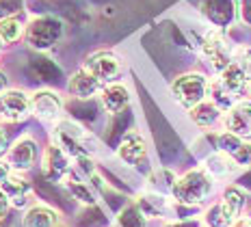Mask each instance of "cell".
Segmentation results:
<instances>
[{"label":"cell","mask_w":251,"mask_h":227,"mask_svg":"<svg viewBox=\"0 0 251 227\" xmlns=\"http://www.w3.org/2000/svg\"><path fill=\"white\" fill-rule=\"evenodd\" d=\"M63 37V22L52 15H41L35 18L33 22L26 26V41L33 50L44 52L50 50L54 44H59Z\"/></svg>","instance_id":"3"},{"label":"cell","mask_w":251,"mask_h":227,"mask_svg":"<svg viewBox=\"0 0 251 227\" xmlns=\"http://www.w3.org/2000/svg\"><path fill=\"white\" fill-rule=\"evenodd\" d=\"M67 191L74 199H78L82 205H96V193H93V188L89 186L87 182H80V179H67L65 182Z\"/></svg>","instance_id":"23"},{"label":"cell","mask_w":251,"mask_h":227,"mask_svg":"<svg viewBox=\"0 0 251 227\" xmlns=\"http://www.w3.org/2000/svg\"><path fill=\"white\" fill-rule=\"evenodd\" d=\"M24 227H56L59 225V214L48 205H33L22 216Z\"/></svg>","instance_id":"16"},{"label":"cell","mask_w":251,"mask_h":227,"mask_svg":"<svg viewBox=\"0 0 251 227\" xmlns=\"http://www.w3.org/2000/svg\"><path fill=\"white\" fill-rule=\"evenodd\" d=\"M137 205L141 208V212L145 214V219H156V216H163L167 212V199L163 197V193H145L137 199Z\"/></svg>","instance_id":"20"},{"label":"cell","mask_w":251,"mask_h":227,"mask_svg":"<svg viewBox=\"0 0 251 227\" xmlns=\"http://www.w3.org/2000/svg\"><path fill=\"white\" fill-rule=\"evenodd\" d=\"M229 227H251V219H243V216H238V219L234 221Z\"/></svg>","instance_id":"35"},{"label":"cell","mask_w":251,"mask_h":227,"mask_svg":"<svg viewBox=\"0 0 251 227\" xmlns=\"http://www.w3.org/2000/svg\"><path fill=\"white\" fill-rule=\"evenodd\" d=\"M30 70L46 82H56L61 78V70L50 59H46V56H35V59L30 61Z\"/></svg>","instance_id":"22"},{"label":"cell","mask_w":251,"mask_h":227,"mask_svg":"<svg viewBox=\"0 0 251 227\" xmlns=\"http://www.w3.org/2000/svg\"><path fill=\"white\" fill-rule=\"evenodd\" d=\"M236 167L238 165L234 162V158L229 154H226V151H217V154H212V156L206 158V171L210 173L214 179L229 177Z\"/></svg>","instance_id":"19"},{"label":"cell","mask_w":251,"mask_h":227,"mask_svg":"<svg viewBox=\"0 0 251 227\" xmlns=\"http://www.w3.org/2000/svg\"><path fill=\"white\" fill-rule=\"evenodd\" d=\"M100 102H102V108L106 110L108 115H119L130 104L128 87H124V84H119V82L106 84L100 91Z\"/></svg>","instance_id":"13"},{"label":"cell","mask_w":251,"mask_h":227,"mask_svg":"<svg viewBox=\"0 0 251 227\" xmlns=\"http://www.w3.org/2000/svg\"><path fill=\"white\" fill-rule=\"evenodd\" d=\"M234 158V162H236L238 167H245V165H251V143H249V139H245V143L243 147L236 151V154L232 156Z\"/></svg>","instance_id":"31"},{"label":"cell","mask_w":251,"mask_h":227,"mask_svg":"<svg viewBox=\"0 0 251 227\" xmlns=\"http://www.w3.org/2000/svg\"><path fill=\"white\" fill-rule=\"evenodd\" d=\"M221 113L223 110L217 106L214 102H200L197 106L188 108V117H191V121L195 126H200V128H210V126H214L219 119H221Z\"/></svg>","instance_id":"17"},{"label":"cell","mask_w":251,"mask_h":227,"mask_svg":"<svg viewBox=\"0 0 251 227\" xmlns=\"http://www.w3.org/2000/svg\"><path fill=\"white\" fill-rule=\"evenodd\" d=\"M0 188L7 193V197H9V202H11L13 208H22V205H26V202H28L30 184L26 182L24 177L13 176V173H11V177H9Z\"/></svg>","instance_id":"18"},{"label":"cell","mask_w":251,"mask_h":227,"mask_svg":"<svg viewBox=\"0 0 251 227\" xmlns=\"http://www.w3.org/2000/svg\"><path fill=\"white\" fill-rule=\"evenodd\" d=\"M11 169L13 167L9 165V160H0V186H2V184L11 177Z\"/></svg>","instance_id":"33"},{"label":"cell","mask_w":251,"mask_h":227,"mask_svg":"<svg viewBox=\"0 0 251 227\" xmlns=\"http://www.w3.org/2000/svg\"><path fill=\"white\" fill-rule=\"evenodd\" d=\"M9 208H11V202H9V197H7V193L0 188V221L7 216V212H9Z\"/></svg>","instance_id":"32"},{"label":"cell","mask_w":251,"mask_h":227,"mask_svg":"<svg viewBox=\"0 0 251 227\" xmlns=\"http://www.w3.org/2000/svg\"><path fill=\"white\" fill-rule=\"evenodd\" d=\"M219 80H221L223 87H226L229 93H234L236 98H238V96H243V93L249 89V78H247V74L240 70V67H238L234 61L229 63L226 70L221 72Z\"/></svg>","instance_id":"15"},{"label":"cell","mask_w":251,"mask_h":227,"mask_svg":"<svg viewBox=\"0 0 251 227\" xmlns=\"http://www.w3.org/2000/svg\"><path fill=\"white\" fill-rule=\"evenodd\" d=\"M145 156H148V141H145L137 130L128 132L117 147V158L124 162V165L137 167Z\"/></svg>","instance_id":"9"},{"label":"cell","mask_w":251,"mask_h":227,"mask_svg":"<svg viewBox=\"0 0 251 227\" xmlns=\"http://www.w3.org/2000/svg\"><path fill=\"white\" fill-rule=\"evenodd\" d=\"M63 110V102L54 91H35L30 96V115H35L41 121H59Z\"/></svg>","instance_id":"8"},{"label":"cell","mask_w":251,"mask_h":227,"mask_svg":"<svg viewBox=\"0 0 251 227\" xmlns=\"http://www.w3.org/2000/svg\"><path fill=\"white\" fill-rule=\"evenodd\" d=\"M221 203H223V208H226V212L232 216L234 221H236L238 216L243 214L247 199H245V193L240 191L238 186H227V188H226V193H223Z\"/></svg>","instance_id":"21"},{"label":"cell","mask_w":251,"mask_h":227,"mask_svg":"<svg viewBox=\"0 0 251 227\" xmlns=\"http://www.w3.org/2000/svg\"><path fill=\"white\" fill-rule=\"evenodd\" d=\"M214 191V177L203 169H191L176 179L171 197L180 205H200Z\"/></svg>","instance_id":"1"},{"label":"cell","mask_w":251,"mask_h":227,"mask_svg":"<svg viewBox=\"0 0 251 227\" xmlns=\"http://www.w3.org/2000/svg\"><path fill=\"white\" fill-rule=\"evenodd\" d=\"M226 130L238 134L240 139H251V102H236L223 117Z\"/></svg>","instance_id":"11"},{"label":"cell","mask_w":251,"mask_h":227,"mask_svg":"<svg viewBox=\"0 0 251 227\" xmlns=\"http://www.w3.org/2000/svg\"><path fill=\"white\" fill-rule=\"evenodd\" d=\"M0 50H2V39H0Z\"/></svg>","instance_id":"39"},{"label":"cell","mask_w":251,"mask_h":227,"mask_svg":"<svg viewBox=\"0 0 251 227\" xmlns=\"http://www.w3.org/2000/svg\"><path fill=\"white\" fill-rule=\"evenodd\" d=\"M63 147L56 145H48L44 151V173L46 177L52 179V182H67L72 173V165H70V158Z\"/></svg>","instance_id":"6"},{"label":"cell","mask_w":251,"mask_h":227,"mask_svg":"<svg viewBox=\"0 0 251 227\" xmlns=\"http://www.w3.org/2000/svg\"><path fill=\"white\" fill-rule=\"evenodd\" d=\"M24 0H0V20L2 18H15L22 11Z\"/></svg>","instance_id":"29"},{"label":"cell","mask_w":251,"mask_h":227,"mask_svg":"<svg viewBox=\"0 0 251 227\" xmlns=\"http://www.w3.org/2000/svg\"><path fill=\"white\" fill-rule=\"evenodd\" d=\"M167 227H201V221L200 219H182V221H174Z\"/></svg>","instance_id":"34"},{"label":"cell","mask_w":251,"mask_h":227,"mask_svg":"<svg viewBox=\"0 0 251 227\" xmlns=\"http://www.w3.org/2000/svg\"><path fill=\"white\" fill-rule=\"evenodd\" d=\"M201 52L208 61L212 63V67L221 74L226 67L232 63V54H229V46L219 30H210L206 37H203L201 44Z\"/></svg>","instance_id":"7"},{"label":"cell","mask_w":251,"mask_h":227,"mask_svg":"<svg viewBox=\"0 0 251 227\" xmlns=\"http://www.w3.org/2000/svg\"><path fill=\"white\" fill-rule=\"evenodd\" d=\"M234 63L247 74V78L251 80V48H238L234 54Z\"/></svg>","instance_id":"30"},{"label":"cell","mask_w":251,"mask_h":227,"mask_svg":"<svg viewBox=\"0 0 251 227\" xmlns=\"http://www.w3.org/2000/svg\"><path fill=\"white\" fill-rule=\"evenodd\" d=\"M247 91H249V93H251V80H249V89H247Z\"/></svg>","instance_id":"38"},{"label":"cell","mask_w":251,"mask_h":227,"mask_svg":"<svg viewBox=\"0 0 251 227\" xmlns=\"http://www.w3.org/2000/svg\"><path fill=\"white\" fill-rule=\"evenodd\" d=\"M24 35V24L18 18H2L0 20V39L2 44H15Z\"/></svg>","instance_id":"24"},{"label":"cell","mask_w":251,"mask_h":227,"mask_svg":"<svg viewBox=\"0 0 251 227\" xmlns=\"http://www.w3.org/2000/svg\"><path fill=\"white\" fill-rule=\"evenodd\" d=\"M243 143H245V139H240L238 134H234V132H229V130L221 132V134L217 136V147H219V151H226V154H229V156L236 154L240 147H243Z\"/></svg>","instance_id":"28"},{"label":"cell","mask_w":251,"mask_h":227,"mask_svg":"<svg viewBox=\"0 0 251 227\" xmlns=\"http://www.w3.org/2000/svg\"><path fill=\"white\" fill-rule=\"evenodd\" d=\"M208 91H210V98H212V102L217 104L219 108L223 110V113H227L229 108L234 106V104H236V96H234V93H229L226 87H223L221 84V80H214L210 87H208Z\"/></svg>","instance_id":"25"},{"label":"cell","mask_w":251,"mask_h":227,"mask_svg":"<svg viewBox=\"0 0 251 227\" xmlns=\"http://www.w3.org/2000/svg\"><path fill=\"white\" fill-rule=\"evenodd\" d=\"M104 89V84L93 76L91 72H87L85 67H80L70 80V93L78 100H91L96 98Z\"/></svg>","instance_id":"12"},{"label":"cell","mask_w":251,"mask_h":227,"mask_svg":"<svg viewBox=\"0 0 251 227\" xmlns=\"http://www.w3.org/2000/svg\"><path fill=\"white\" fill-rule=\"evenodd\" d=\"M203 223H206L208 227H229L234 223V219L226 212V208H223V203H214L208 208L206 216H203Z\"/></svg>","instance_id":"27"},{"label":"cell","mask_w":251,"mask_h":227,"mask_svg":"<svg viewBox=\"0 0 251 227\" xmlns=\"http://www.w3.org/2000/svg\"><path fill=\"white\" fill-rule=\"evenodd\" d=\"M249 219H251V216H249Z\"/></svg>","instance_id":"40"},{"label":"cell","mask_w":251,"mask_h":227,"mask_svg":"<svg viewBox=\"0 0 251 227\" xmlns=\"http://www.w3.org/2000/svg\"><path fill=\"white\" fill-rule=\"evenodd\" d=\"M208 80L206 76L197 72H188V74H182L177 76L174 82H171V96L180 106L184 108H193L197 106L200 102H203L208 96Z\"/></svg>","instance_id":"2"},{"label":"cell","mask_w":251,"mask_h":227,"mask_svg":"<svg viewBox=\"0 0 251 227\" xmlns=\"http://www.w3.org/2000/svg\"><path fill=\"white\" fill-rule=\"evenodd\" d=\"M117 227H145V214L137 203L126 205L117 214Z\"/></svg>","instance_id":"26"},{"label":"cell","mask_w":251,"mask_h":227,"mask_svg":"<svg viewBox=\"0 0 251 227\" xmlns=\"http://www.w3.org/2000/svg\"><path fill=\"white\" fill-rule=\"evenodd\" d=\"M7 84H9V78L4 72H0V96H2L4 91H7Z\"/></svg>","instance_id":"36"},{"label":"cell","mask_w":251,"mask_h":227,"mask_svg":"<svg viewBox=\"0 0 251 227\" xmlns=\"http://www.w3.org/2000/svg\"><path fill=\"white\" fill-rule=\"evenodd\" d=\"M203 13L214 26H227L234 18V2L232 0H206L203 2Z\"/></svg>","instance_id":"14"},{"label":"cell","mask_w":251,"mask_h":227,"mask_svg":"<svg viewBox=\"0 0 251 227\" xmlns=\"http://www.w3.org/2000/svg\"><path fill=\"white\" fill-rule=\"evenodd\" d=\"M4 147H7V134H4V130L0 128V154L4 151Z\"/></svg>","instance_id":"37"},{"label":"cell","mask_w":251,"mask_h":227,"mask_svg":"<svg viewBox=\"0 0 251 227\" xmlns=\"http://www.w3.org/2000/svg\"><path fill=\"white\" fill-rule=\"evenodd\" d=\"M82 67H85L87 72H91L104 87L111 82H117L119 76L124 74V63L117 54H113V52H96V54L89 56Z\"/></svg>","instance_id":"4"},{"label":"cell","mask_w":251,"mask_h":227,"mask_svg":"<svg viewBox=\"0 0 251 227\" xmlns=\"http://www.w3.org/2000/svg\"><path fill=\"white\" fill-rule=\"evenodd\" d=\"M30 115V96L18 89H7L0 96V119L15 124V121H24Z\"/></svg>","instance_id":"5"},{"label":"cell","mask_w":251,"mask_h":227,"mask_svg":"<svg viewBox=\"0 0 251 227\" xmlns=\"http://www.w3.org/2000/svg\"><path fill=\"white\" fill-rule=\"evenodd\" d=\"M35 158H37V143L30 136H22L15 143L9 147L7 160L15 171H28L35 165Z\"/></svg>","instance_id":"10"}]
</instances>
